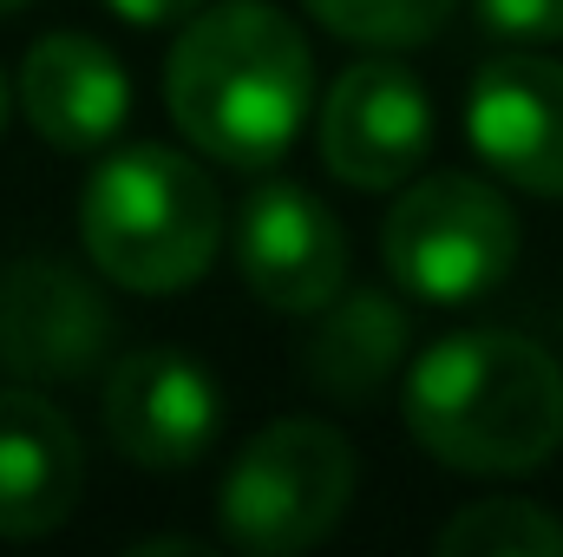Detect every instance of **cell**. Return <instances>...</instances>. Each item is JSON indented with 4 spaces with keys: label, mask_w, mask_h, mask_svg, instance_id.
<instances>
[{
    "label": "cell",
    "mask_w": 563,
    "mask_h": 557,
    "mask_svg": "<svg viewBox=\"0 0 563 557\" xmlns=\"http://www.w3.org/2000/svg\"><path fill=\"white\" fill-rule=\"evenodd\" d=\"M314 92V53L269 0L203 7L164 66V99L184 139L236 171H263L295 144Z\"/></svg>",
    "instance_id": "obj_1"
},
{
    "label": "cell",
    "mask_w": 563,
    "mask_h": 557,
    "mask_svg": "<svg viewBox=\"0 0 563 557\" xmlns=\"http://www.w3.org/2000/svg\"><path fill=\"white\" fill-rule=\"evenodd\" d=\"M407 426L452 472H538L563 446V368L511 328H465L426 348Z\"/></svg>",
    "instance_id": "obj_2"
},
{
    "label": "cell",
    "mask_w": 563,
    "mask_h": 557,
    "mask_svg": "<svg viewBox=\"0 0 563 557\" xmlns=\"http://www.w3.org/2000/svg\"><path fill=\"white\" fill-rule=\"evenodd\" d=\"M79 237L99 276L139 295H170L210 270L223 243V210L190 157L164 144H125L92 171L79 204Z\"/></svg>",
    "instance_id": "obj_3"
},
{
    "label": "cell",
    "mask_w": 563,
    "mask_h": 557,
    "mask_svg": "<svg viewBox=\"0 0 563 557\" xmlns=\"http://www.w3.org/2000/svg\"><path fill=\"white\" fill-rule=\"evenodd\" d=\"M354 499V446L321 419L263 426L223 479V532L256 557L321 545Z\"/></svg>",
    "instance_id": "obj_4"
},
{
    "label": "cell",
    "mask_w": 563,
    "mask_h": 557,
    "mask_svg": "<svg viewBox=\"0 0 563 557\" xmlns=\"http://www.w3.org/2000/svg\"><path fill=\"white\" fill-rule=\"evenodd\" d=\"M380 250H387V270L407 295L459 308V302L492 295L511 276L518 217L492 184L439 171V177H420L413 190H400V204L387 210Z\"/></svg>",
    "instance_id": "obj_5"
},
{
    "label": "cell",
    "mask_w": 563,
    "mask_h": 557,
    "mask_svg": "<svg viewBox=\"0 0 563 557\" xmlns=\"http://www.w3.org/2000/svg\"><path fill=\"white\" fill-rule=\"evenodd\" d=\"M432 144V106L420 79L394 59H361L328 86L321 106V157L354 190H394L413 177Z\"/></svg>",
    "instance_id": "obj_6"
},
{
    "label": "cell",
    "mask_w": 563,
    "mask_h": 557,
    "mask_svg": "<svg viewBox=\"0 0 563 557\" xmlns=\"http://www.w3.org/2000/svg\"><path fill=\"white\" fill-rule=\"evenodd\" d=\"M112 341V308L99 288L53 256L0 270V368L20 381H79Z\"/></svg>",
    "instance_id": "obj_7"
},
{
    "label": "cell",
    "mask_w": 563,
    "mask_h": 557,
    "mask_svg": "<svg viewBox=\"0 0 563 557\" xmlns=\"http://www.w3.org/2000/svg\"><path fill=\"white\" fill-rule=\"evenodd\" d=\"M236 263L243 282L288 315H321L347 282V237L321 197L301 184H263L243 197L236 217Z\"/></svg>",
    "instance_id": "obj_8"
},
{
    "label": "cell",
    "mask_w": 563,
    "mask_h": 557,
    "mask_svg": "<svg viewBox=\"0 0 563 557\" xmlns=\"http://www.w3.org/2000/svg\"><path fill=\"white\" fill-rule=\"evenodd\" d=\"M472 151L518 190L563 197V59L511 53L472 79Z\"/></svg>",
    "instance_id": "obj_9"
},
{
    "label": "cell",
    "mask_w": 563,
    "mask_h": 557,
    "mask_svg": "<svg viewBox=\"0 0 563 557\" xmlns=\"http://www.w3.org/2000/svg\"><path fill=\"white\" fill-rule=\"evenodd\" d=\"M217 419H223L217 381L177 348H139L106 381V433L132 466L177 472L203 459L217 439Z\"/></svg>",
    "instance_id": "obj_10"
},
{
    "label": "cell",
    "mask_w": 563,
    "mask_h": 557,
    "mask_svg": "<svg viewBox=\"0 0 563 557\" xmlns=\"http://www.w3.org/2000/svg\"><path fill=\"white\" fill-rule=\"evenodd\" d=\"M86 492V446L53 401L0 394V538H46Z\"/></svg>",
    "instance_id": "obj_11"
},
{
    "label": "cell",
    "mask_w": 563,
    "mask_h": 557,
    "mask_svg": "<svg viewBox=\"0 0 563 557\" xmlns=\"http://www.w3.org/2000/svg\"><path fill=\"white\" fill-rule=\"evenodd\" d=\"M20 106H26V125L53 151H99L119 139V125L132 112V86H125V66L99 40L46 33L26 53Z\"/></svg>",
    "instance_id": "obj_12"
},
{
    "label": "cell",
    "mask_w": 563,
    "mask_h": 557,
    "mask_svg": "<svg viewBox=\"0 0 563 557\" xmlns=\"http://www.w3.org/2000/svg\"><path fill=\"white\" fill-rule=\"evenodd\" d=\"M400 348H407V315H400V302L380 295V288H361V295H334V302L321 308V328L308 335L301 368H308V381H314L321 394L361 407V401H374L380 381L400 368Z\"/></svg>",
    "instance_id": "obj_13"
},
{
    "label": "cell",
    "mask_w": 563,
    "mask_h": 557,
    "mask_svg": "<svg viewBox=\"0 0 563 557\" xmlns=\"http://www.w3.org/2000/svg\"><path fill=\"white\" fill-rule=\"evenodd\" d=\"M439 551L445 557H563V525L531 499H485V505H465L439 532Z\"/></svg>",
    "instance_id": "obj_14"
},
{
    "label": "cell",
    "mask_w": 563,
    "mask_h": 557,
    "mask_svg": "<svg viewBox=\"0 0 563 557\" xmlns=\"http://www.w3.org/2000/svg\"><path fill=\"white\" fill-rule=\"evenodd\" d=\"M459 0H308V13L361 46H420L452 20Z\"/></svg>",
    "instance_id": "obj_15"
},
{
    "label": "cell",
    "mask_w": 563,
    "mask_h": 557,
    "mask_svg": "<svg viewBox=\"0 0 563 557\" xmlns=\"http://www.w3.org/2000/svg\"><path fill=\"white\" fill-rule=\"evenodd\" d=\"M478 20L498 40H518V46L563 40V0H478Z\"/></svg>",
    "instance_id": "obj_16"
},
{
    "label": "cell",
    "mask_w": 563,
    "mask_h": 557,
    "mask_svg": "<svg viewBox=\"0 0 563 557\" xmlns=\"http://www.w3.org/2000/svg\"><path fill=\"white\" fill-rule=\"evenodd\" d=\"M119 20H139V26H157V20H184V13H197L203 0H106Z\"/></svg>",
    "instance_id": "obj_17"
},
{
    "label": "cell",
    "mask_w": 563,
    "mask_h": 557,
    "mask_svg": "<svg viewBox=\"0 0 563 557\" xmlns=\"http://www.w3.org/2000/svg\"><path fill=\"white\" fill-rule=\"evenodd\" d=\"M0 125H7V79H0Z\"/></svg>",
    "instance_id": "obj_18"
},
{
    "label": "cell",
    "mask_w": 563,
    "mask_h": 557,
    "mask_svg": "<svg viewBox=\"0 0 563 557\" xmlns=\"http://www.w3.org/2000/svg\"><path fill=\"white\" fill-rule=\"evenodd\" d=\"M13 7H26V0H0V13H13Z\"/></svg>",
    "instance_id": "obj_19"
}]
</instances>
